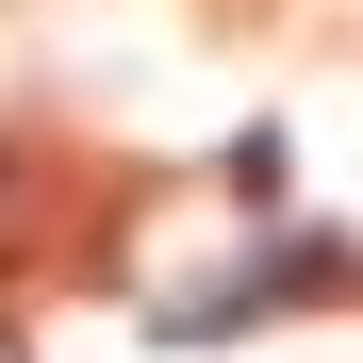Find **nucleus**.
Instances as JSON below:
<instances>
[{"label": "nucleus", "mask_w": 363, "mask_h": 363, "mask_svg": "<svg viewBox=\"0 0 363 363\" xmlns=\"http://www.w3.org/2000/svg\"><path fill=\"white\" fill-rule=\"evenodd\" d=\"M17 231H33V182H17V149H0V264H17Z\"/></svg>", "instance_id": "obj_1"}]
</instances>
